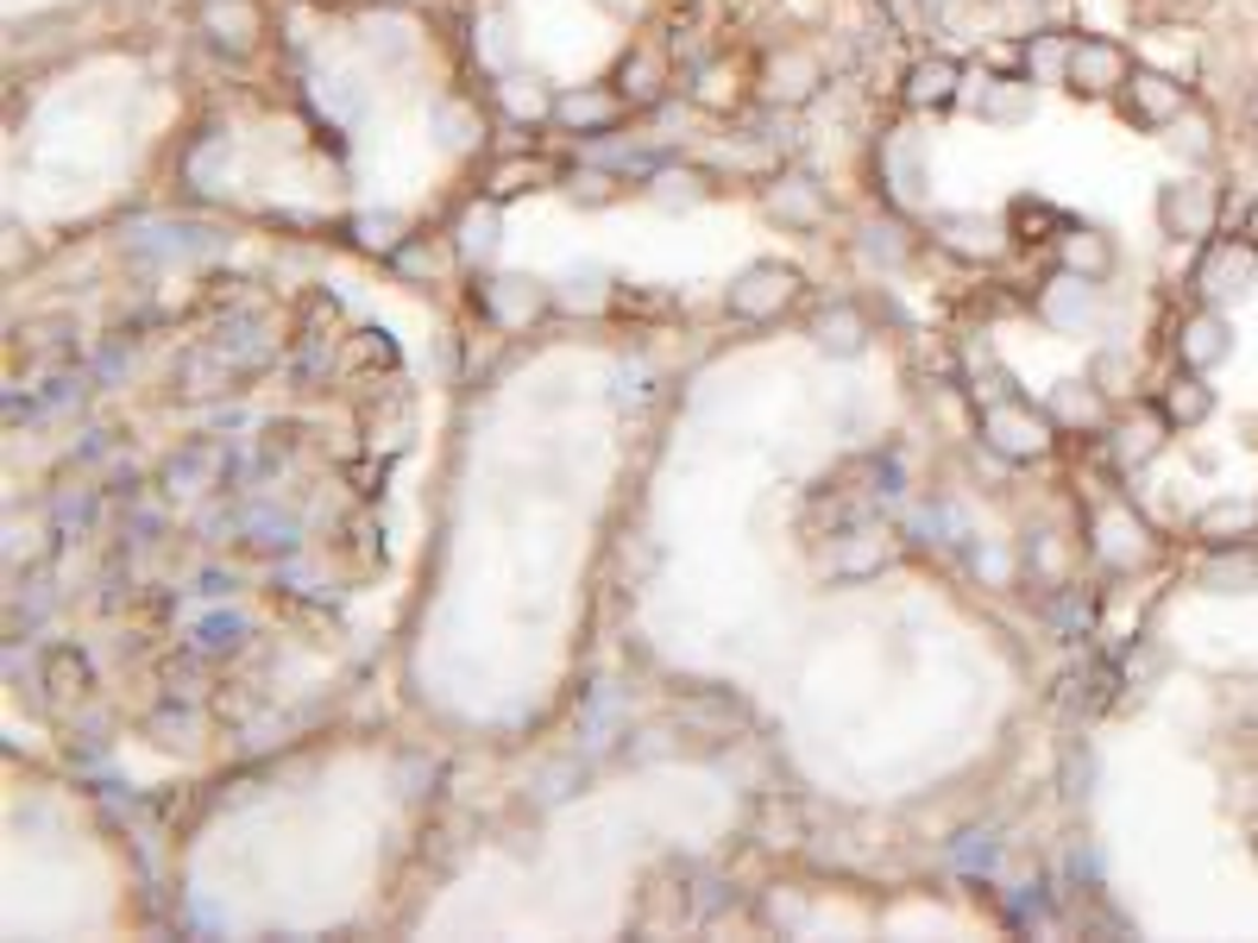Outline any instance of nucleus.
<instances>
[{
  "instance_id": "obj_13",
  "label": "nucleus",
  "mask_w": 1258,
  "mask_h": 943,
  "mask_svg": "<svg viewBox=\"0 0 1258 943\" xmlns=\"http://www.w3.org/2000/svg\"><path fill=\"white\" fill-rule=\"evenodd\" d=\"M491 245H497V215H491V208H472V215L460 220V252L466 259H491Z\"/></svg>"
},
{
  "instance_id": "obj_11",
  "label": "nucleus",
  "mask_w": 1258,
  "mask_h": 943,
  "mask_svg": "<svg viewBox=\"0 0 1258 943\" xmlns=\"http://www.w3.org/2000/svg\"><path fill=\"white\" fill-rule=\"evenodd\" d=\"M1214 409V396H1208V384H1195V377H1183V384H1170V396H1164V416L1170 421H1202Z\"/></svg>"
},
{
  "instance_id": "obj_20",
  "label": "nucleus",
  "mask_w": 1258,
  "mask_h": 943,
  "mask_svg": "<svg viewBox=\"0 0 1258 943\" xmlns=\"http://www.w3.org/2000/svg\"><path fill=\"white\" fill-rule=\"evenodd\" d=\"M485 303L497 308V315H523L535 296H523V289H516V277H504V284H491V289H485Z\"/></svg>"
},
{
  "instance_id": "obj_12",
  "label": "nucleus",
  "mask_w": 1258,
  "mask_h": 943,
  "mask_svg": "<svg viewBox=\"0 0 1258 943\" xmlns=\"http://www.w3.org/2000/svg\"><path fill=\"white\" fill-rule=\"evenodd\" d=\"M818 189L806 183V176H787L780 189H774V215H787V220H818Z\"/></svg>"
},
{
  "instance_id": "obj_23",
  "label": "nucleus",
  "mask_w": 1258,
  "mask_h": 943,
  "mask_svg": "<svg viewBox=\"0 0 1258 943\" xmlns=\"http://www.w3.org/2000/svg\"><path fill=\"white\" fill-rule=\"evenodd\" d=\"M1252 523V509H1214L1208 516V528H1246Z\"/></svg>"
},
{
  "instance_id": "obj_9",
  "label": "nucleus",
  "mask_w": 1258,
  "mask_h": 943,
  "mask_svg": "<svg viewBox=\"0 0 1258 943\" xmlns=\"http://www.w3.org/2000/svg\"><path fill=\"white\" fill-rule=\"evenodd\" d=\"M1208 215H1214V201L1202 196V183H1183V189H1170V196H1164V220H1170V227H1195V233H1202V227H1208Z\"/></svg>"
},
{
  "instance_id": "obj_5",
  "label": "nucleus",
  "mask_w": 1258,
  "mask_h": 943,
  "mask_svg": "<svg viewBox=\"0 0 1258 943\" xmlns=\"http://www.w3.org/2000/svg\"><path fill=\"white\" fill-rule=\"evenodd\" d=\"M252 32H259V13H252L245 0H233V7H208V39H215V44L245 51V44H252Z\"/></svg>"
},
{
  "instance_id": "obj_21",
  "label": "nucleus",
  "mask_w": 1258,
  "mask_h": 943,
  "mask_svg": "<svg viewBox=\"0 0 1258 943\" xmlns=\"http://www.w3.org/2000/svg\"><path fill=\"white\" fill-rule=\"evenodd\" d=\"M661 201H699V176H674L661 171V189H655Z\"/></svg>"
},
{
  "instance_id": "obj_6",
  "label": "nucleus",
  "mask_w": 1258,
  "mask_h": 943,
  "mask_svg": "<svg viewBox=\"0 0 1258 943\" xmlns=\"http://www.w3.org/2000/svg\"><path fill=\"white\" fill-rule=\"evenodd\" d=\"M554 113H560L567 127H579V132H598V127H611V120H617V101L586 88V95H560V101H554Z\"/></svg>"
},
{
  "instance_id": "obj_22",
  "label": "nucleus",
  "mask_w": 1258,
  "mask_h": 943,
  "mask_svg": "<svg viewBox=\"0 0 1258 943\" xmlns=\"http://www.w3.org/2000/svg\"><path fill=\"white\" fill-rule=\"evenodd\" d=\"M982 108H988V113H1019V108H1026V95H1019V88H1000V95H994V101H982Z\"/></svg>"
},
{
  "instance_id": "obj_7",
  "label": "nucleus",
  "mask_w": 1258,
  "mask_h": 943,
  "mask_svg": "<svg viewBox=\"0 0 1258 943\" xmlns=\"http://www.w3.org/2000/svg\"><path fill=\"white\" fill-rule=\"evenodd\" d=\"M1239 277H1246V252H1234V245H1214L1208 259H1202V271H1195V284L1208 289V296L1239 289Z\"/></svg>"
},
{
  "instance_id": "obj_18",
  "label": "nucleus",
  "mask_w": 1258,
  "mask_h": 943,
  "mask_svg": "<svg viewBox=\"0 0 1258 943\" xmlns=\"http://www.w3.org/2000/svg\"><path fill=\"white\" fill-rule=\"evenodd\" d=\"M233 642H240V616H208V623H201V648H208V655H221Z\"/></svg>"
},
{
  "instance_id": "obj_25",
  "label": "nucleus",
  "mask_w": 1258,
  "mask_h": 943,
  "mask_svg": "<svg viewBox=\"0 0 1258 943\" xmlns=\"http://www.w3.org/2000/svg\"><path fill=\"white\" fill-rule=\"evenodd\" d=\"M931 7H938V0H931Z\"/></svg>"
},
{
  "instance_id": "obj_8",
  "label": "nucleus",
  "mask_w": 1258,
  "mask_h": 943,
  "mask_svg": "<svg viewBox=\"0 0 1258 943\" xmlns=\"http://www.w3.org/2000/svg\"><path fill=\"white\" fill-rule=\"evenodd\" d=\"M1221 352H1227V328H1221L1214 315H1195L1190 328H1183V359H1190V365H1214Z\"/></svg>"
},
{
  "instance_id": "obj_17",
  "label": "nucleus",
  "mask_w": 1258,
  "mask_h": 943,
  "mask_svg": "<svg viewBox=\"0 0 1258 943\" xmlns=\"http://www.w3.org/2000/svg\"><path fill=\"white\" fill-rule=\"evenodd\" d=\"M1151 447H1158V421H1133V428H1120V460H1146Z\"/></svg>"
},
{
  "instance_id": "obj_14",
  "label": "nucleus",
  "mask_w": 1258,
  "mask_h": 943,
  "mask_svg": "<svg viewBox=\"0 0 1258 943\" xmlns=\"http://www.w3.org/2000/svg\"><path fill=\"white\" fill-rule=\"evenodd\" d=\"M623 95H630V101H655V95H661V69H655V57L623 64Z\"/></svg>"
},
{
  "instance_id": "obj_3",
  "label": "nucleus",
  "mask_w": 1258,
  "mask_h": 943,
  "mask_svg": "<svg viewBox=\"0 0 1258 943\" xmlns=\"http://www.w3.org/2000/svg\"><path fill=\"white\" fill-rule=\"evenodd\" d=\"M988 440L1000 447V453L1026 460V453H1038V447H1044V421L1026 416V409H1014V403H1000V409H988Z\"/></svg>"
},
{
  "instance_id": "obj_24",
  "label": "nucleus",
  "mask_w": 1258,
  "mask_h": 943,
  "mask_svg": "<svg viewBox=\"0 0 1258 943\" xmlns=\"http://www.w3.org/2000/svg\"><path fill=\"white\" fill-rule=\"evenodd\" d=\"M604 7H623V0H604Z\"/></svg>"
},
{
  "instance_id": "obj_10",
  "label": "nucleus",
  "mask_w": 1258,
  "mask_h": 943,
  "mask_svg": "<svg viewBox=\"0 0 1258 943\" xmlns=\"http://www.w3.org/2000/svg\"><path fill=\"white\" fill-rule=\"evenodd\" d=\"M956 95V64H944V57H931V64L912 69V101L926 108V101H950Z\"/></svg>"
},
{
  "instance_id": "obj_4",
  "label": "nucleus",
  "mask_w": 1258,
  "mask_h": 943,
  "mask_svg": "<svg viewBox=\"0 0 1258 943\" xmlns=\"http://www.w3.org/2000/svg\"><path fill=\"white\" fill-rule=\"evenodd\" d=\"M1177 108H1183V83H1170L1158 69H1139V76H1133V113H1139V120L1158 127V120H1170Z\"/></svg>"
},
{
  "instance_id": "obj_19",
  "label": "nucleus",
  "mask_w": 1258,
  "mask_h": 943,
  "mask_svg": "<svg viewBox=\"0 0 1258 943\" xmlns=\"http://www.w3.org/2000/svg\"><path fill=\"white\" fill-rule=\"evenodd\" d=\"M824 347H838V352H856V347H862V328H856V315H824Z\"/></svg>"
},
{
  "instance_id": "obj_2",
  "label": "nucleus",
  "mask_w": 1258,
  "mask_h": 943,
  "mask_svg": "<svg viewBox=\"0 0 1258 943\" xmlns=\"http://www.w3.org/2000/svg\"><path fill=\"white\" fill-rule=\"evenodd\" d=\"M1120 76H1126V57L1114 44H1102V39L1070 44V83L1076 88H1114Z\"/></svg>"
},
{
  "instance_id": "obj_16",
  "label": "nucleus",
  "mask_w": 1258,
  "mask_h": 943,
  "mask_svg": "<svg viewBox=\"0 0 1258 943\" xmlns=\"http://www.w3.org/2000/svg\"><path fill=\"white\" fill-rule=\"evenodd\" d=\"M504 108L516 113V120H542V113H548V101H542V88H535V83H504Z\"/></svg>"
},
{
  "instance_id": "obj_15",
  "label": "nucleus",
  "mask_w": 1258,
  "mask_h": 943,
  "mask_svg": "<svg viewBox=\"0 0 1258 943\" xmlns=\"http://www.w3.org/2000/svg\"><path fill=\"white\" fill-rule=\"evenodd\" d=\"M51 686H57V692H83V686H89V667H83L76 648H57V655H51Z\"/></svg>"
},
{
  "instance_id": "obj_1",
  "label": "nucleus",
  "mask_w": 1258,
  "mask_h": 943,
  "mask_svg": "<svg viewBox=\"0 0 1258 943\" xmlns=\"http://www.w3.org/2000/svg\"><path fill=\"white\" fill-rule=\"evenodd\" d=\"M794 289H799L794 271H780V264H755L743 284H730V308H736V315H750V321H762V315H774V308L787 303Z\"/></svg>"
}]
</instances>
